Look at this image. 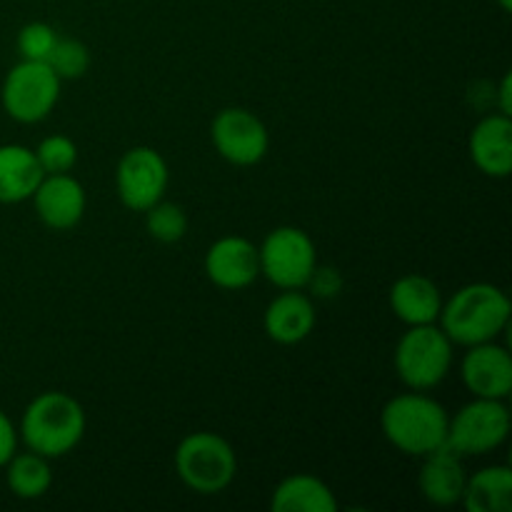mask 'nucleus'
<instances>
[{"label":"nucleus","instance_id":"f257e3e1","mask_svg":"<svg viewBox=\"0 0 512 512\" xmlns=\"http://www.w3.org/2000/svg\"><path fill=\"white\" fill-rule=\"evenodd\" d=\"M512 305L508 293L493 283H470L443 300L438 325L453 345L490 343L505 333Z\"/></svg>","mask_w":512,"mask_h":512},{"label":"nucleus","instance_id":"f03ea898","mask_svg":"<svg viewBox=\"0 0 512 512\" xmlns=\"http://www.w3.org/2000/svg\"><path fill=\"white\" fill-rule=\"evenodd\" d=\"M85 410L73 395L63 390H45L35 395L23 410L18 438L33 453L55 460L73 453L85 435Z\"/></svg>","mask_w":512,"mask_h":512},{"label":"nucleus","instance_id":"7ed1b4c3","mask_svg":"<svg viewBox=\"0 0 512 512\" xmlns=\"http://www.w3.org/2000/svg\"><path fill=\"white\" fill-rule=\"evenodd\" d=\"M450 413L423 390L395 395L380 413V430L395 450L425 458L448 440Z\"/></svg>","mask_w":512,"mask_h":512},{"label":"nucleus","instance_id":"20e7f679","mask_svg":"<svg viewBox=\"0 0 512 512\" xmlns=\"http://www.w3.org/2000/svg\"><path fill=\"white\" fill-rule=\"evenodd\" d=\"M175 473L180 483L198 495H218L238 475V455L218 433L198 430L185 435L175 448Z\"/></svg>","mask_w":512,"mask_h":512},{"label":"nucleus","instance_id":"39448f33","mask_svg":"<svg viewBox=\"0 0 512 512\" xmlns=\"http://www.w3.org/2000/svg\"><path fill=\"white\" fill-rule=\"evenodd\" d=\"M453 348L438 323L413 325L398 340L393 353L395 373L410 390H433L453 368Z\"/></svg>","mask_w":512,"mask_h":512},{"label":"nucleus","instance_id":"423d86ee","mask_svg":"<svg viewBox=\"0 0 512 512\" xmlns=\"http://www.w3.org/2000/svg\"><path fill=\"white\" fill-rule=\"evenodd\" d=\"M60 85H63V80L53 73L48 63L20 60L5 75L0 103H3L8 118H13L15 123H43L58 105Z\"/></svg>","mask_w":512,"mask_h":512},{"label":"nucleus","instance_id":"0eeeda50","mask_svg":"<svg viewBox=\"0 0 512 512\" xmlns=\"http://www.w3.org/2000/svg\"><path fill=\"white\" fill-rule=\"evenodd\" d=\"M258 255L260 275L280 290H303L318 268L313 238L295 225L270 230L263 245H258Z\"/></svg>","mask_w":512,"mask_h":512},{"label":"nucleus","instance_id":"6e6552de","mask_svg":"<svg viewBox=\"0 0 512 512\" xmlns=\"http://www.w3.org/2000/svg\"><path fill=\"white\" fill-rule=\"evenodd\" d=\"M510 435V410L505 400L473 398L450 415L448 445L463 458H478L498 450Z\"/></svg>","mask_w":512,"mask_h":512},{"label":"nucleus","instance_id":"1a4fd4ad","mask_svg":"<svg viewBox=\"0 0 512 512\" xmlns=\"http://www.w3.org/2000/svg\"><path fill=\"white\" fill-rule=\"evenodd\" d=\"M168 183V163L158 150L148 148V145H135V148L125 150L115 168L118 198L133 213H145L158 200H163Z\"/></svg>","mask_w":512,"mask_h":512},{"label":"nucleus","instance_id":"9d476101","mask_svg":"<svg viewBox=\"0 0 512 512\" xmlns=\"http://www.w3.org/2000/svg\"><path fill=\"white\" fill-rule=\"evenodd\" d=\"M210 140L223 160L238 168L258 165L268 155L270 133L248 108H223L210 125Z\"/></svg>","mask_w":512,"mask_h":512},{"label":"nucleus","instance_id":"9b49d317","mask_svg":"<svg viewBox=\"0 0 512 512\" xmlns=\"http://www.w3.org/2000/svg\"><path fill=\"white\" fill-rule=\"evenodd\" d=\"M460 378L473 398L508 400L512 393V355L498 340L470 345L460 363Z\"/></svg>","mask_w":512,"mask_h":512},{"label":"nucleus","instance_id":"f8f14e48","mask_svg":"<svg viewBox=\"0 0 512 512\" xmlns=\"http://www.w3.org/2000/svg\"><path fill=\"white\" fill-rule=\"evenodd\" d=\"M205 275L220 290H243L260 278L258 245L243 235H225L205 253Z\"/></svg>","mask_w":512,"mask_h":512},{"label":"nucleus","instance_id":"ddd939ff","mask_svg":"<svg viewBox=\"0 0 512 512\" xmlns=\"http://www.w3.org/2000/svg\"><path fill=\"white\" fill-rule=\"evenodd\" d=\"M30 200L40 223L50 230H73L88 208L85 188L70 173L43 175Z\"/></svg>","mask_w":512,"mask_h":512},{"label":"nucleus","instance_id":"4468645a","mask_svg":"<svg viewBox=\"0 0 512 512\" xmlns=\"http://www.w3.org/2000/svg\"><path fill=\"white\" fill-rule=\"evenodd\" d=\"M470 158L488 178H508L512 173V120L510 115H485L470 133Z\"/></svg>","mask_w":512,"mask_h":512},{"label":"nucleus","instance_id":"2eb2a0df","mask_svg":"<svg viewBox=\"0 0 512 512\" xmlns=\"http://www.w3.org/2000/svg\"><path fill=\"white\" fill-rule=\"evenodd\" d=\"M318 315H315L313 298L300 290H283L278 298L270 300L263 315V328L273 343L298 345L315 330Z\"/></svg>","mask_w":512,"mask_h":512},{"label":"nucleus","instance_id":"dca6fc26","mask_svg":"<svg viewBox=\"0 0 512 512\" xmlns=\"http://www.w3.org/2000/svg\"><path fill=\"white\" fill-rule=\"evenodd\" d=\"M463 460V455L450 450L448 445L425 455L423 468H420L418 475L420 495H423L428 503L438 505V508L460 505L465 483H468V473H465Z\"/></svg>","mask_w":512,"mask_h":512},{"label":"nucleus","instance_id":"f3484780","mask_svg":"<svg viewBox=\"0 0 512 512\" xmlns=\"http://www.w3.org/2000/svg\"><path fill=\"white\" fill-rule=\"evenodd\" d=\"M388 300L395 318L408 325V328L438 323L440 308H443L440 288L428 275L420 273H408L395 280Z\"/></svg>","mask_w":512,"mask_h":512},{"label":"nucleus","instance_id":"a211bd4d","mask_svg":"<svg viewBox=\"0 0 512 512\" xmlns=\"http://www.w3.org/2000/svg\"><path fill=\"white\" fill-rule=\"evenodd\" d=\"M43 175L33 150L18 143L0 145V203L18 205L30 200Z\"/></svg>","mask_w":512,"mask_h":512},{"label":"nucleus","instance_id":"6ab92c4d","mask_svg":"<svg viewBox=\"0 0 512 512\" xmlns=\"http://www.w3.org/2000/svg\"><path fill=\"white\" fill-rule=\"evenodd\" d=\"M273 512H338V498L325 480L310 473H295L280 480L270 498Z\"/></svg>","mask_w":512,"mask_h":512},{"label":"nucleus","instance_id":"aec40b11","mask_svg":"<svg viewBox=\"0 0 512 512\" xmlns=\"http://www.w3.org/2000/svg\"><path fill=\"white\" fill-rule=\"evenodd\" d=\"M460 505H465L468 512H510L512 470L508 465H490L468 475Z\"/></svg>","mask_w":512,"mask_h":512},{"label":"nucleus","instance_id":"412c9836","mask_svg":"<svg viewBox=\"0 0 512 512\" xmlns=\"http://www.w3.org/2000/svg\"><path fill=\"white\" fill-rule=\"evenodd\" d=\"M5 468V483H8L10 493L20 500H38L48 495L53 488V468H50V458L33 453H15Z\"/></svg>","mask_w":512,"mask_h":512},{"label":"nucleus","instance_id":"4be33fe9","mask_svg":"<svg viewBox=\"0 0 512 512\" xmlns=\"http://www.w3.org/2000/svg\"><path fill=\"white\" fill-rule=\"evenodd\" d=\"M145 228H148L150 238L158 243H180L188 233V213L178 203L158 200L153 208L145 210Z\"/></svg>","mask_w":512,"mask_h":512},{"label":"nucleus","instance_id":"5701e85b","mask_svg":"<svg viewBox=\"0 0 512 512\" xmlns=\"http://www.w3.org/2000/svg\"><path fill=\"white\" fill-rule=\"evenodd\" d=\"M45 63L53 68L60 80H80L90 68V50L88 45L75 38H58Z\"/></svg>","mask_w":512,"mask_h":512},{"label":"nucleus","instance_id":"b1692460","mask_svg":"<svg viewBox=\"0 0 512 512\" xmlns=\"http://www.w3.org/2000/svg\"><path fill=\"white\" fill-rule=\"evenodd\" d=\"M35 158H38L40 170L45 175H58V173H70L78 163V145L73 143V138L68 135H48L38 143V148L33 150Z\"/></svg>","mask_w":512,"mask_h":512},{"label":"nucleus","instance_id":"393cba45","mask_svg":"<svg viewBox=\"0 0 512 512\" xmlns=\"http://www.w3.org/2000/svg\"><path fill=\"white\" fill-rule=\"evenodd\" d=\"M60 35L55 33L53 25L48 23H28L20 28L18 38H15V48H18L20 60H35V63H45L53 53L55 43H58Z\"/></svg>","mask_w":512,"mask_h":512},{"label":"nucleus","instance_id":"a878e982","mask_svg":"<svg viewBox=\"0 0 512 512\" xmlns=\"http://www.w3.org/2000/svg\"><path fill=\"white\" fill-rule=\"evenodd\" d=\"M305 288L313 290L315 298H335L343 290V275L335 268H315Z\"/></svg>","mask_w":512,"mask_h":512},{"label":"nucleus","instance_id":"bb28decb","mask_svg":"<svg viewBox=\"0 0 512 512\" xmlns=\"http://www.w3.org/2000/svg\"><path fill=\"white\" fill-rule=\"evenodd\" d=\"M18 453V428L13 420L0 410V468Z\"/></svg>","mask_w":512,"mask_h":512},{"label":"nucleus","instance_id":"cd10ccee","mask_svg":"<svg viewBox=\"0 0 512 512\" xmlns=\"http://www.w3.org/2000/svg\"><path fill=\"white\" fill-rule=\"evenodd\" d=\"M498 113L512 115V75L508 73L498 88Z\"/></svg>","mask_w":512,"mask_h":512},{"label":"nucleus","instance_id":"c85d7f7f","mask_svg":"<svg viewBox=\"0 0 512 512\" xmlns=\"http://www.w3.org/2000/svg\"><path fill=\"white\" fill-rule=\"evenodd\" d=\"M498 5L505 10V13H510L512 10V0H498Z\"/></svg>","mask_w":512,"mask_h":512}]
</instances>
